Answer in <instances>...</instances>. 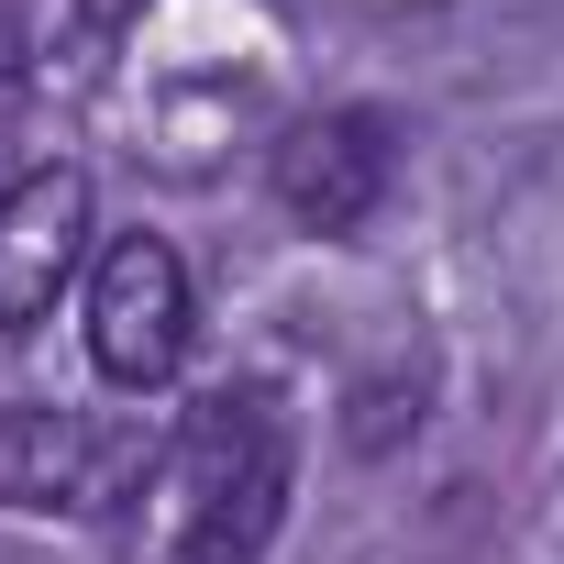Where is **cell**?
Masks as SVG:
<instances>
[{"label": "cell", "instance_id": "2", "mask_svg": "<svg viewBox=\"0 0 564 564\" xmlns=\"http://www.w3.org/2000/svg\"><path fill=\"white\" fill-rule=\"evenodd\" d=\"M166 465V443L144 421H89V410H0V509H67V520H111L144 476Z\"/></svg>", "mask_w": 564, "mask_h": 564}, {"label": "cell", "instance_id": "3", "mask_svg": "<svg viewBox=\"0 0 564 564\" xmlns=\"http://www.w3.org/2000/svg\"><path fill=\"white\" fill-rule=\"evenodd\" d=\"M89 366L111 388H166L188 366V265L155 232L100 243L89 265Z\"/></svg>", "mask_w": 564, "mask_h": 564}, {"label": "cell", "instance_id": "6", "mask_svg": "<svg viewBox=\"0 0 564 564\" xmlns=\"http://www.w3.org/2000/svg\"><path fill=\"white\" fill-rule=\"evenodd\" d=\"M12 122H23V12L0 0V166H12ZM12 188V177H0Z\"/></svg>", "mask_w": 564, "mask_h": 564}, {"label": "cell", "instance_id": "1", "mask_svg": "<svg viewBox=\"0 0 564 564\" xmlns=\"http://www.w3.org/2000/svg\"><path fill=\"white\" fill-rule=\"evenodd\" d=\"M289 410L276 388H210L177 432V564H265L276 520H289Z\"/></svg>", "mask_w": 564, "mask_h": 564}, {"label": "cell", "instance_id": "4", "mask_svg": "<svg viewBox=\"0 0 564 564\" xmlns=\"http://www.w3.org/2000/svg\"><path fill=\"white\" fill-rule=\"evenodd\" d=\"M265 177H276V210H289V221L355 232L388 199V177H399V133H388V111H311V122L276 133Z\"/></svg>", "mask_w": 564, "mask_h": 564}, {"label": "cell", "instance_id": "5", "mask_svg": "<svg viewBox=\"0 0 564 564\" xmlns=\"http://www.w3.org/2000/svg\"><path fill=\"white\" fill-rule=\"evenodd\" d=\"M89 254V177L78 166H23L0 188V333H34L56 289Z\"/></svg>", "mask_w": 564, "mask_h": 564}]
</instances>
